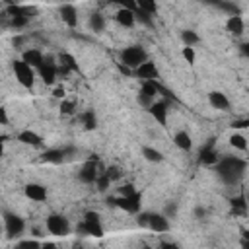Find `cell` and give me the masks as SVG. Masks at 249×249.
<instances>
[{
    "mask_svg": "<svg viewBox=\"0 0 249 249\" xmlns=\"http://www.w3.org/2000/svg\"><path fill=\"white\" fill-rule=\"evenodd\" d=\"M214 165H216V171L222 177V181L228 185H233L245 173L247 161L243 158H237V156H224V158H218V161Z\"/></svg>",
    "mask_w": 249,
    "mask_h": 249,
    "instance_id": "obj_1",
    "label": "cell"
},
{
    "mask_svg": "<svg viewBox=\"0 0 249 249\" xmlns=\"http://www.w3.org/2000/svg\"><path fill=\"white\" fill-rule=\"evenodd\" d=\"M144 60H148V54L140 45H130V47H124L121 51V64H124L130 70L138 68Z\"/></svg>",
    "mask_w": 249,
    "mask_h": 249,
    "instance_id": "obj_2",
    "label": "cell"
},
{
    "mask_svg": "<svg viewBox=\"0 0 249 249\" xmlns=\"http://www.w3.org/2000/svg\"><path fill=\"white\" fill-rule=\"evenodd\" d=\"M12 68H14V76H16V80H18V84L23 86L25 89H31L33 84H35V68L29 66L27 62H23L21 58L16 60V62L12 64Z\"/></svg>",
    "mask_w": 249,
    "mask_h": 249,
    "instance_id": "obj_3",
    "label": "cell"
},
{
    "mask_svg": "<svg viewBox=\"0 0 249 249\" xmlns=\"http://www.w3.org/2000/svg\"><path fill=\"white\" fill-rule=\"evenodd\" d=\"M47 231L56 237H64L70 233V222L62 214H51L47 216Z\"/></svg>",
    "mask_w": 249,
    "mask_h": 249,
    "instance_id": "obj_4",
    "label": "cell"
},
{
    "mask_svg": "<svg viewBox=\"0 0 249 249\" xmlns=\"http://www.w3.org/2000/svg\"><path fill=\"white\" fill-rule=\"evenodd\" d=\"M80 230L88 235H93V237H101L103 235V224H101V218L97 212H86L84 214V220H82V226Z\"/></svg>",
    "mask_w": 249,
    "mask_h": 249,
    "instance_id": "obj_5",
    "label": "cell"
},
{
    "mask_svg": "<svg viewBox=\"0 0 249 249\" xmlns=\"http://www.w3.org/2000/svg\"><path fill=\"white\" fill-rule=\"evenodd\" d=\"M140 200H142L140 193H132V195H126V196L119 195V196L113 198L111 202H113L115 206H119L121 210L128 212V214H138V212H140V204H142Z\"/></svg>",
    "mask_w": 249,
    "mask_h": 249,
    "instance_id": "obj_6",
    "label": "cell"
},
{
    "mask_svg": "<svg viewBox=\"0 0 249 249\" xmlns=\"http://www.w3.org/2000/svg\"><path fill=\"white\" fill-rule=\"evenodd\" d=\"M4 230H6L8 237H18V235H21L23 230H25V220H23L19 214L6 212V214H4Z\"/></svg>",
    "mask_w": 249,
    "mask_h": 249,
    "instance_id": "obj_7",
    "label": "cell"
},
{
    "mask_svg": "<svg viewBox=\"0 0 249 249\" xmlns=\"http://www.w3.org/2000/svg\"><path fill=\"white\" fill-rule=\"evenodd\" d=\"M37 74L41 76V80H43L47 86L54 84V80H56V62H54L51 56H45L43 62L37 66Z\"/></svg>",
    "mask_w": 249,
    "mask_h": 249,
    "instance_id": "obj_8",
    "label": "cell"
},
{
    "mask_svg": "<svg viewBox=\"0 0 249 249\" xmlns=\"http://www.w3.org/2000/svg\"><path fill=\"white\" fill-rule=\"evenodd\" d=\"M97 175H99V171H97V158H89L82 167H80V171H78V179L82 181V183H95V179H97Z\"/></svg>",
    "mask_w": 249,
    "mask_h": 249,
    "instance_id": "obj_9",
    "label": "cell"
},
{
    "mask_svg": "<svg viewBox=\"0 0 249 249\" xmlns=\"http://www.w3.org/2000/svg\"><path fill=\"white\" fill-rule=\"evenodd\" d=\"M146 228L156 231V233H163V231H169V218L165 214H152L148 212V218H146Z\"/></svg>",
    "mask_w": 249,
    "mask_h": 249,
    "instance_id": "obj_10",
    "label": "cell"
},
{
    "mask_svg": "<svg viewBox=\"0 0 249 249\" xmlns=\"http://www.w3.org/2000/svg\"><path fill=\"white\" fill-rule=\"evenodd\" d=\"M18 140L25 146H31V148H43L45 146V140L31 128H25V130H19L18 132Z\"/></svg>",
    "mask_w": 249,
    "mask_h": 249,
    "instance_id": "obj_11",
    "label": "cell"
},
{
    "mask_svg": "<svg viewBox=\"0 0 249 249\" xmlns=\"http://www.w3.org/2000/svg\"><path fill=\"white\" fill-rule=\"evenodd\" d=\"M23 195H25L29 200H33V202H43V200H47V189H45L41 183H27V185L23 187Z\"/></svg>",
    "mask_w": 249,
    "mask_h": 249,
    "instance_id": "obj_12",
    "label": "cell"
},
{
    "mask_svg": "<svg viewBox=\"0 0 249 249\" xmlns=\"http://www.w3.org/2000/svg\"><path fill=\"white\" fill-rule=\"evenodd\" d=\"M58 14H60V19L68 27H76L78 25V8L74 4H62L58 8Z\"/></svg>",
    "mask_w": 249,
    "mask_h": 249,
    "instance_id": "obj_13",
    "label": "cell"
},
{
    "mask_svg": "<svg viewBox=\"0 0 249 249\" xmlns=\"http://www.w3.org/2000/svg\"><path fill=\"white\" fill-rule=\"evenodd\" d=\"M148 113H150L161 126L167 124V103H165V101H154V103L148 107Z\"/></svg>",
    "mask_w": 249,
    "mask_h": 249,
    "instance_id": "obj_14",
    "label": "cell"
},
{
    "mask_svg": "<svg viewBox=\"0 0 249 249\" xmlns=\"http://www.w3.org/2000/svg\"><path fill=\"white\" fill-rule=\"evenodd\" d=\"M218 152H216V148H214V140H210L206 146H202L200 148V154H198V161L200 163H204V165H214L216 161H218Z\"/></svg>",
    "mask_w": 249,
    "mask_h": 249,
    "instance_id": "obj_15",
    "label": "cell"
},
{
    "mask_svg": "<svg viewBox=\"0 0 249 249\" xmlns=\"http://www.w3.org/2000/svg\"><path fill=\"white\" fill-rule=\"evenodd\" d=\"M134 74L142 80H154V78H158V68L152 60H144L138 68H134Z\"/></svg>",
    "mask_w": 249,
    "mask_h": 249,
    "instance_id": "obj_16",
    "label": "cell"
},
{
    "mask_svg": "<svg viewBox=\"0 0 249 249\" xmlns=\"http://www.w3.org/2000/svg\"><path fill=\"white\" fill-rule=\"evenodd\" d=\"M208 101H210V105H212L214 109H218V111H228V109H230V99H228V95L222 93V91H210V93H208Z\"/></svg>",
    "mask_w": 249,
    "mask_h": 249,
    "instance_id": "obj_17",
    "label": "cell"
},
{
    "mask_svg": "<svg viewBox=\"0 0 249 249\" xmlns=\"http://www.w3.org/2000/svg\"><path fill=\"white\" fill-rule=\"evenodd\" d=\"M226 29L233 35H241L245 31V23H243V18L239 14H231L228 19H226Z\"/></svg>",
    "mask_w": 249,
    "mask_h": 249,
    "instance_id": "obj_18",
    "label": "cell"
},
{
    "mask_svg": "<svg viewBox=\"0 0 249 249\" xmlns=\"http://www.w3.org/2000/svg\"><path fill=\"white\" fill-rule=\"evenodd\" d=\"M115 19L119 25L123 27H132L136 23V18H134V12L132 10H126V8H119L117 14H115Z\"/></svg>",
    "mask_w": 249,
    "mask_h": 249,
    "instance_id": "obj_19",
    "label": "cell"
},
{
    "mask_svg": "<svg viewBox=\"0 0 249 249\" xmlns=\"http://www.w3.org/2000/svg\"><path fill=\"white\" fill-rule=\"evenodd\" d=\"M43 58H45V54H43L41 51H37V49H27V51L21 53V60L27 62L29 66H33L35 70H37V66L43 62Z\"/></svg>",
    "mask_w": 249,
    "mask_h": 249,
    "instance_id": "obj_20",
    "label": "cell"
},
{
    "mask_svg": "<svg viewBox=\"0 0 249 249\" xmlns=\"http://www.w3.org/2000/svg\"><path fill=\"white\" fill-rule=\"evenodd\" d=\"M64 158H66V150H60V148H49L41 154V160L47 163H60Z\"/></svg>",
    "mask_w": 249,
    "mask_h": 249,
    "instance_id": "obj_21",
    "label": "cell"
},
{
    "mask_svg": "<svg viewBox=\"0 0 249 249\" xmlns=\"http://www.w3.org/2000/svg\"><path fill=\"white\" fill-rule=\"evenodd\" d=\"M173 142H175V146H177L179 150H183V152H189V150L193 148V140H191V134H189L187 130H179V132H175Z\"/></svg>",
    "mask_w": 249,
    "mask_h": 249,
    "instance_id": "obj_22",
    "label": "cell"
},
{
    "mask_svg": "<svg viewBox=\"0 0 249 249\" xmlns=\"http://www.w3.org/2000/svg\"><path fill=\"white\" fill-rule=\"evenodd\" d=\"M6 14L10 16V18H14V16H31V14H37V8L35 6H19V4H12V6H8V10H6Z\"/></svg>",
    "mask_w": 249,
    "mask_h": 249,
    "instance_id": "obj_23",
    "label": "cell"
},
{
    "mask_svg": "<svg viewBox=\"0 0 249 249\" xmlns=\"http://www.w3.org/2000/svg\"><path fill=\"white\" fill-rule=\"evenodd\" d=\"M58 62H60V64H64V66H66L68 70H72V72H80V64L76 62V58H74L70 53H60Z\"/></svg>",
    "mask_w": 249,
    "mask_h": 249,
    "instance_id": "obj_24",
    "label": "cell"
},
{
    "mask_svg": "<svg viewBox=\"0 0 249 249\" xmlns=\"http://www.w3.org/2000/svg\"><path fill=\"white\" fill-rule=\"evenodd\" d=\"M142 156H144V160H148L152 163H160L163 160V154L160 150H156V148H150V146H144L142 148Z\"/></svg>",
    "mask_w": 249,
    "mask_h": 249,
    "instance_id": "obj_25",
    "label": "cell"
},
{
    "mask_svg": "<svg viewBox=\"0 0 249 249\" xmlns=\"http://www.w3.org/2000/svg\"><path fill=\"white\" fill-rule=\"evenodd\" d=\"M228 140H230V146H233V148H237V150H241V152H245V150H247V138H245L243 134L233 132Z\"/></svg>",
    "mask_w": 249,
    "mask_h": 249,
    "instance_id": "obj_26",
    "label": "cell"
},
{
    "mask_svg": "<svg viewBox=\"0 0 249 249\" xmlns=\"http://www.w3.org/2000/svg\"><path fill=\"white\" fill-rule=\"evenodd\" d=\"M82 123H84V128L86 130H93L97 126V117L93 111H84L82 113Z\"/></svg>",
    "mask_w": 249,
    "mask_h": 249,
    "instance_id": "obj_27",
    "label": "cell"
},
{
    "mask_svg": "<svg viewBox=\"0 0 249 249\" xmlns=\"http://www.w3.org/2000/svg\"><path fill=\"white\" fill-rule=\"evenodd\" d=\"M136 8L152 16V14L158 12V2L156 0H136Z\"/></svg>",
    "mask_w": 249,
    "mask_h": 249,
    "instance_id": "obj_28",
    "label": "cell"
},
{
    "mask_svg": "<svg viewBox=\"0 0 249 249\" xmlns=\"http://www.w3.org/2000/svg\"><path fill=\"white\" fill-rule=\"evenodd\" d=\"M89 27H91L95 33L103 31V27H105V19H103V16H101V14H91V18H89Z\"/></svg>",
    "mask_w": 249,
    "mask_h": 249,
    "instance_id": "obj_29",
    "label": "cell"
},
{
    "mask_svg": "<svg viewBox=\"0 0 249 249\" xmlns=\"http://www.w3.org/2000/svg\"><path fill=\"white\" fill-rule=\"evenodd\" d=\"M181 54H183V58L187 60V64H195V60H196V53H195V47H191V45H183V49H181Z\"/></svg>",
    "mask_w": 249,
    "mask_h": 249,
    "instance_id": "obj_30",
    "label": "cell"
},
{
    "mask_svg": "<svg viewBox=\"0 0 249 249\" xmlns=\"http://www.w3.org/2000/svg\"><path fill=\"white\" fill-rule=\"evenodd\" d=\"M181 39H183V43H185V45H191V47H193V45H196V43L200 41V37H198L195 31H191V29H185V31L181 33Z\"/></svg>",
    "mask_w": 249,
    "mask_h": 249,
    "instance_id": "obj_31",
    "label": "cell"
},
{
    "mask_svg": "<svg viewBox=\"0 0 249 249\" xmlns=\"http://www.w3.org/2000/svg\"><path fill=\"white\" fill-rule=\"evenodd\" d=\"M231 206H233V212H241V214H245V208H247V204H245V196L241 195V196L231 198Z\"/></svg>",
    "mask_w": 249,
    "mask_h": 249,
    "instance_id": "obj_32",
    "label": "cell"
},
{
    "mask_svg": "<svg viewBox=\"0 0 249 249\" xmlns=\"http://www.w3.org/2000/svg\"><path fill=\"white\" fill-rule=\"evenodd\" d=\"M134 18H136V21H142V23H146V25H152V16L150 14H146V12H142V10H134Z\"/></svg>",
    "mask_w": 249,
    "mask_h": 249,
    "instance_id": "obj_33",
    "label": "cell"
},
{
    "mask_svg": "<svg viewBox=\"0 0 249 249\" xmlns=\"http://www.w3.org/2000/svg\"><path fill=\"white\" fill-rule=\"evenodd\" d=\"M60 113L64 115H72L74 113V103L68 99H60Z\"/></svg>",
    "mask_w": 249,
    "mask_h": 249,
    "instance_id": "obj_34",
    "label": "cell"
},
{
    "mask_svg": "<svg viewBox=\"0 0 249 249\" xmlns=\"http://www.w3.org/2000/svg\"><path fill=\"white\" fill-rule=\"evenodd\" d=\"M109 2H115L119 4V8H126V10H136V0H109Z\"/></svg>",
    "mask_w": 249,
    "mask_h": 249,
    "instance_id": "obj_35",
    "label": "cell"
},
{
    "mask_svg": "<svg viewBox=\"0 0 249 249\" xmlns=\"http://www.w3.org/2000/svg\"><path fill=\"white\" fill-rule=\"evenodd\" d=\"M27 21H29L27 16H14V18L10 19V23H12L14 27H23V25H27Z\"/></svg>",
    "mask_w": 249,
    "mask_h": 249,
    "instance_id": "obj_36",
    "label": "cell"
},
{
    "mask_svg": "<svg viewBox=\"0 0 249 249\" xmlns=\"http://www.w3.org/2000/svg\"><path fill=\"white\" fill-rule=\"evenodd\" d=\"M154 101H156V97H150V95H146V93H142V91H140V95H138V103H140L142 107H146V109H148Z\"/></svg>",
    "mask_w": 249,
    "mask_h": 249,
    "instance_id": "obj_37",
    "label": "cell"
},
{
    "mask_svg": "<svg viewBox=\"0 0 249 249\" xmlns=\"http://www.w3.org/2000/svg\"><path fill=\"white\" fill-rule=\"evenodd\" d=\"M132 193H136V189H134V185H130V183L123 185V187H121V191H119V195H123V196H126V195H132Z\"/></svg>",
    "mask_w": 249,
    "mask_h": 249,
    "instance_id": "obj_38",
    "label": "cell"
},
{
    "mask_svg": "<svg viewBox=\"0 0 249 249\" xmlns=\"http://www.w3.org/2000/svg\"><path fill=\"white\" fill-rule=\"evenodd\" d=\"M18 247H41V243L33 239H23V241H18Z\"/></svg>",
    "mask_w": 249,
    "mask_h": 249,
    "instance_id": "obj_39",
    "label": "cell"
},
{
    "mask_svg": "<svg viewBox=\"0 0 249 249\" xmlns=\"http://www.w3.org/2000/svg\"><path fill=\"white\" fill-rule=\"evenodd\" d=\"M231 126H233V128H247V126H249V121H247V119H237V121L231 123Z\"/></svg>",
    "mask_w": 249,
    "mask_h": 249,
    "instance_id": "obj_40",
    "label": "cell"
},
{
    "mask_svg": "<svg viewBox=\"0 0 249 249\" xmlns=\"http://www.w3.org/2000/svg\"><path fill=\"white\" fill-rule=\"evenodd\" d=\"M105 173H107V177H109L111 181H113V179H119V177H121V173H119V167H109V169H107Z\"/></svg>",
    "mask_w": 249,
    "mask_h": 249,
    "instance_id": "obj_41",
    "label": "cell"
},
{
    "mask_svg": "<svg viewBox=\"0 0 249 249\" xmlns=\"http://www.w3.org/2000/svg\"><path fill=\"white\" fill-rule=\"evenodd\" d=\"M8 123H10L8 111H6V107H2V105H0V124H8Z\"/></svg>",
    "mask_w": 249,
    "mask_h": 249,
    "instance_id": "obj_42",
    "label": "cell"
},
{
    "mask_svg": "<svg viewBox=\"0 0 249 249\" xmlns=\"http://www.w3.org/2000/svg\"><path fill=\"white\" fill-rule=\"evenodd\" d=\"M53 95H54L56 99H64V97H66V91H64V88H54Z\"/></svg>",
    "mask_w": 249,
    "mask_h": 249,
    "instance_id": "obj_43",
    "label": "cell"
},
{
    "mask_svg": "<svg viewBox=\"0 0 249 249\" xmlns=\"http://www.w3.org/2000/svg\"><path fill=\"white\" fill-rule=\"evenodd\" d=\"M175 212H177V204H169L167 208H165V216L169 218V216H175Z\"/></svg>",
    "mask_w": 249,
    "mask_h": 249,
    "instance_id": "obj_44",
    "label": "cell"
},
{
    "mask_svg": "<svg viewBox=\"0 0 249 249\" xmlns=\"http://www.w3.org/2000/svg\"><path fill=\"white\" fill-rule=\"evenodd\" d=\"M4 142H6V136H0V160L4 158Z\"/></svg>",
    "mask_w": 249,
    "mask_h": 249,
    "instance_id": "obj_45",
    "label": "cell"
},
{
    "mask_svg": "<svg viewBox=\"0 0 249 249\" xmlns=\"http://www.w3.org/2000/svg\"><path fill=\"white\" fill-rule=\"evenodd\" d=\"M0 2H4V4H8V6H12V4H16V0H0Z\"/></svg>",
    "mask_w": 249,
    "mask_h": 249,
    "instance_id": "obj_46",
    "label": "cell"
}]
</instances>
